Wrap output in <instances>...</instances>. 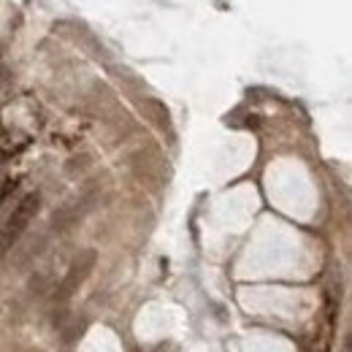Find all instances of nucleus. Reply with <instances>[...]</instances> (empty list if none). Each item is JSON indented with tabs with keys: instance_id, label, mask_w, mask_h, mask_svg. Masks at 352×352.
<instances>
[{
	"instance_id": "obj_2",
	"label": "nucleus",
	"mask_w": 352,
	"mask_h": 352,
	"mask_svg": "<svg viewBox=\"0 0 352 352\" xmlns=\"http://www.w3.org/2000/svg\"><path fill=\"white\" fill-rule=\"evenodd\" d=\"M92 263H95V252H85L76 263L71 265V271H68V276L63 279V285H60V290H57V298L60 301H65L82 282H85V276L89 274V268H92Z\"/></svg>"
},
{
	"instance_id": "obj_1",
	"label": "nucleus",
	"mask_w": 352,
	"mask_h": 352,
	"mask_svg": "<svg viewBox=\"0 0 352 352\" xmlns=\"http://www.w3.org/2000/svg\"><path fill=\"white\" fill-rule=\"evenodd\" d=\"M36 212H38V195L30 192V195H25V198L16 204V209L11 212V217L0 228V250H8V247L25 233V228L36 217Z\"/></svg>"
}]
</instances>
